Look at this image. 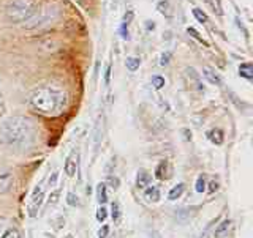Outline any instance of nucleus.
<instances>
[{
  "mask_svg": "<svg viewBox=\"0 0 253 238\" xmlns=\"http://www.w3.org/2000/svg\"><path fill=\"white\" fill-rule=\"evenodd\" d=\"M14 172L10 169H0V194H10L14 189Z\"/></svg>",
  "mask_w": 253,
  "mask_h": 238,
  "instance_id": "423d86ee",
  "label": "nucleus"
},
{
  "mask_svg": "<svg viewBox=\"0 0 253 238\" xmlns=\"http://www.w3.org/2000/svg\"><path fill=\"white\" fill-rule=\"evenodd\" d=\"M67 202H68V205H71V207H76V205H79V199H78V196L75 193H70L67 196Z\"/></svg>",
  "mask_w": 253,
  "mask_h": 238,
  "instance_id": "a878e982",
  "label": "nucleus"
},
{
  "mask_svg": "<svg viewBox=\"0 0 253 238\" xmlns=\"http://www.w3.org/2000/svg\"><path fill=\"white\" fill-rule=\"evenodd\" d=\"M166 168H168V163L166 161H163V163H160L158 164V168H157V170H155V177L158 178V180H165L166 178Z\"/></svg>",
  "mask_w": 253,
  "mask_h": 238,
  "instance_id": "6ab92c4d",
  "label": "nucleus"
},
{
  "mask_svg": "<svg viewBox=\"0 0 253 238\" xmlns=\"http://www.w3.org/2000/svg\"><path fill=\"white\" fill-rule=\"evenodd\" d=\"M97 196H98V202L100 204H106L108 202V191H106V185L100 183L97 186Z\"/></svg>",
  "mask_w": 253,
  "mask_h": 238,
  "instance_id": "a211bd4d",
  "label": "nucleus"
},
{
  "mask_svg": "<svg viewBox=\"0 0 253 238\" xmlns=\"http://www.w3.org/2000/svg\"><path fill=\"white\" fill-rule=\"evenodd\" d=\"M0 238H22V237H21L18 229L13 227V229H8V231H5V234L0 237Z\"/></svg>",
  "mask_w": 253,
  "mask_h": 238,
  "instance_id": "4be33fe9",
  "label": "nucleus"
},
{
  "mask_svg": "<svg viewBox=\"0 0 253 238\" xmlns=\"http://www.w3.org/2000/svg\"><path fill=\"white\" fill-rule=\"evenodd\" d=\"M109 81H111V67H108V68H106V74H105V84L108 85V84H109Z\"/></svg>",
  "mask_w": 253,
  "mask_h": 238,
  "instance_id": "473e14b6",
  "label": "nucleus"
},
{
  "mask_svg": "<svg viewBox=\"0 0 253 238\" xmlns=\"http://www.w3.org/2000/svg\"><path fill=\"white\" fill-rule=\"evenodd\" d=\"M43 201H44V188H43V185H38L34 189V193H32V199L29 204V216L30 218H35L38 215V210L43 205Z\"/></svg>",
  "mask_w": 253,
  "mask_h": 238,
  "instance_id": "39448f33",
  "label": "nucleus"
},
{
  "mask_svg": "<svg viewBox=\"0 0 253 238\" xmlns=\"http://www.w3.org/2000/svg\"><path fill=\"white\" fill-rule=\"evenodd\" d=\"M188 34H192V35H195V38H198V39H201V36H200V34L195 30V29H188Z\"/></svg>",
  "mask_w": 253,
  "mask_h": 238,
  "instance_id": "72a5a7b5",
  "label": "nucleus"
},
{
  "mask_svg": "<svg viewBox=\"0 0 253 238\" xmlns=\"http://www.w3.org/2000/svg\"><path fill=\"white\" fill-rule=\"evenodd\" d=\"M144 197L149 202H158L160 201V189H158L157 186H147Z\"/></svg>",
  "mask_w": 253,
  "mask_h": 238,
  "instance_id": "9b49d317",
  "label": "nucleus"
},
{
  "mask_svg": "<svg viewBox=\"0 0 253 238\" xmlns=\"http://www.w3.org/2000/svg\"><path fill=\"white\" fill-rule=\"evenodd\" d=\"M3 224H5V219H0V231H2V227H3Z\"/></svg>",
  "mask_w": 253,
  "mask_h": 238,
  "instance_id": "f704fd0d",
  "label": "nucleus"
},
{
  "mask_svg": "<svg viewBox=\"0 0 253 238\" xmlns=\"http://www.w3.org/2000/svg\"><path fill=\"white\" fill-rule=\"evenodd\" d=\"M184 191H185V185L184 183H179V185H176L174 188H171V191L168 194V199L169 201H177L179 197L184 194Z\"/></svg>",
  "mask_w": 253,
  "mask_h": 238,
  "instance_id": "ddd939ff",
  "label": "nucleus"
},
{
  "mask_svg": "<svg viewBox=\"0 0 253 238\" xmlns=\"http://www.w3.org/2000/svg\"><path fill=\"white\" fill-rule=\"evenodd\" d=\"M60 10L57 5H46L42 10L37 11L32 18L26 22L27 29H35L38 26H44V24H51L59 18Z\"/></svg>",
  "mask_w": 253,
  "mask_h": 238,
  "instance_id": "20e7f679",
  "label": "nucleus"
},
{
  "mask_svg": "<svg viewBox=\"0 0 253 238\" xmlns=\"http://www.w3.org/2000/svg\"><path fill=\"white\" fill-rule=\"evenodd\" d=\"M195 189H196V193H203V191H206V178H204V175H200V177L196 178Z\"/></svg>",
  "mask_w": 253,
  "mask_h": 238,
  "instance_id": "412c9836",
  "label": "nucleus"
},
{
  "mask_svg": "<svg viewBox=\"0 0 253 238\" xmlns=\"http://www.w3.org/2000/svg\"><path fill=\"white\" fill-rule=\"evenodd\" d=\"M125 67L130 71H136L141 67V59L139 57H126L125 59Z\"/></svg>",
  "mask_w": 253,
  "mask_h": 238,
  "instance_id": "f3484780",
  "label": "nucleus"
},
{
  "mask_svg": "<svg viewBox=\"0 0 253 238\" xmlns=\"http://www.w3.org/2000/svg\"><path fill=\"white\" fill-rule=\"evenodd\" d=\"M150 180H152V175L144 170V169H141L138 170V177H136V188L138 189H146L150 183Z\"/></svg>",
  "mask_w": 253,
  "mask_h": 238,
  "instance_id": "6e6552de",
  "label": "nucleus"
},
{
  "mask_svg": "<svg viewBox=\"0 0 253 238\" xmlns=\"http://www.w3.org/2000/svg\"><path fill=\"white\" fill-rule=\"evenodd\" d=\"M165 77H162V76H154L152 77V85L155 87L157 90H160V89H163L165 87Z\"/></svg>",
  "mask_w": 253,
  "mask_h": 238,
  "instance_id": "5701e85b",
  "label": "nucleus"
},
{
  "mask_svg": "<svg viewBox=\"0 0 253 238\" xmlns=\"http://www.w3.org/2000/svg\"><path fill=\"white\" fill-rule=\"evenodd\" d=\"M239 74L245 79H252L253 77V68H252V63L247 62V63H242L239 67Z\"/></svg>",
  "mask_w": 253,
  "mask_h": 238,
  "instance_id": "2eb2a0df",
  "label": "nucleus"
},
{
  "mask_svg": "<svg viewBox=\"0 0 253 238\" xmlns=\"http://www.w3.org/2000/svg\"><path fill=\"white\" fill-rule=\"evenodd\" d=\"M108 183H109V186H111V188L117 189V188H119V185H121V181H119V178H117V177H109V178H108Z\"/></svg>",
  "mask_w": 253,
  "mask_h": 238,
  "instance_id": "c85d7f7f",
  "label": "nucleus"
},
{
  "mask_svg": "<svg viewBox=\"0 0 253 238\" xmlns=\"http://www.w3.org/2000/svg\"><path fill=\"white\" fill-rule=\"evenodd\" d=\"M111 216H113L114 223H121L122 219V208H121V204L119 202H113V205H111Z\"/></svg>",
  "mask_w": 253,
  "mask_h": 238,
  "instance_id": "4468645a",
  "label": "nucleus"
},
{
  "mask_svg": "<svg viewBox=\"0 0 253 238\" xmlns=\"http://www.w3.org/2000/svg\"><path fill=\"white\" fill-rule=\"evenodd\" d=\"M29 101L37 112L47 117H57L68 106V95L55 87H43L32 93Z\"/></svg>",
  "mask_w": 253,
  "mask_h": 238,
  "instance_id": "f03ea898",
  "label": "nucleus"
},
{
  "mask_svg": "<svg viewBox=\"0 0 253 238\" xmlns=\"http://www.w3.org/2000/svg\"><path fill=\"white\" fill-rule=\"evenodd\" d=\"M157 8H158V11H160L162 14H165V16H171V8H169V3L166 2V0H162V2H158Z\"/></svg>",
  "mask_w": 253,
  "mask_h": 238,
  "instance_id": "aec40b11",
  "label": "nucleus"
},
{
  "mask_svg": "<svg viewBox=\"0 0 253 238\" xmlns=\"http://www.w3.org/2000/svg\"><path fill=\"white\" fill-rule=\"evenodd\" d=\"M193 16H195V18L198 19V21H200V22H208V16H206V13H203L201 10H200V8H195V10H193Z\"/></svg>",
  "mask_w": 253,
  "mask_h": 238,
  "instance_id": "b1692460",
  "label": "nucleus"
},
{
  "mask_svg": "<svg viewBox=\"0 0 253 238\" xmlns=\"http://www.w3.org/2000/svg\"><path fill=\"white\" fill-rule=\"evenodd\" d=\"M57 180H59V172H54L52 175L49 177V180H47V188H55V185H57Z\"/></svg>",
  "mask_w": 253,
  "mask_h": 238,
  "instance_id": "bb28decb",
  "label": "nucleus"
},
{
  "mask_svg": "<svg viewBox=\"0 0 253 238\" xmlns=\"http://www.w3.org/2000/svg\"><path fill=\"white\" fill-rule=\"evenodd\" d=\"M59 191H52L51 193V196H49V204L51 205H54V204H57V199H59Z\"/></svg>",
  "mask_w": 253,
  "mask_h": 238,
  "instance_id": "c756f323",
  "label": "nucleus"
},
{
  "mask_svg": "<svg viewBox=\"0 0 253 238\" xmlns=\"http://www.w3.org/2000/svg\"><path fill=\"white\" fill-rule=\"evenodd\" d=\"M203 76L208 79L211 84H213V85H220L221 84V79H220L218 73H217L215 69L209 68V67H204L203 68Z\"/></svg>",
  "mask_w": 253,
  "mask_h": 238,
  "instance_id": "1a4fd4ad",
  "label": "nucleus"
},
{
  "mask_svg": "<svg viewBox=\"0 0 253 238\" xmlns=\"http://www.w3.org/2000/svg\"><path fill=\"white\" fill-rule=\"evenodd\" d=\"M217 189H218V183H217V181H211V183H209V193L213 194V193L217 191Z\"/></svg>",
  "mask_w": 253,
  "mask_h": 238,
  "instance_id": "7c9ffc66",
  "label": "nucleus"
},
{
  "mask_svg": "<svg viewBox=\"0 0 253 238\" xmlns=\"http://www.w3.org/2000/svg\"><path fill=\"white\" fill-rule=\"evenodd\" d=\"M65 173L68 177H75L76 175V170H78V166H76V161H75V155L71 153L68 158H67V161H65Z\"/></svg>",
  "mask_w": 253,
  "mask_h": 238,
  "instance_id": "9d476101",
  "label": "nucleus"
},
{
  "mask_svg": "<svg viewBox=\"0 0 253 238\" xmlns=\"http://www.w3.org/2000/svg\"><path fill=\"white\" fill-rule=\"evenodd\" d=\"M185 76H187L188 82H190V87L193 85L196 90H203L204 89V85L201 84V76L198 74L193 68H185Z\"/></svg>",
  "mask_w": 253,
  "mask_h": 238,
  "instance_id": "0eeeda50",
  "label": "nucleus"
},
{
  "mask_svg": "<svg viewBox=\"0 0 253 238\" xmlns=\"http://www.w3.org/2000/svg\"><path fill=\"white\" fill-rule=\"evenodd\" d=\"M35 123L27 117H8L0 126V139L14 148H29L35 140Z\"/></svg>",
  "mask_w": 253,
  "mask_h": 238,
  "instance_id": "f257e3e1",
  "label": "nucleus"
},
{
  "mask_svg": "<svg viewBox=\"0 0 253 238\" xmlns=\"http://www.w3.org/2000/svg\"><path fill=\"white\" fill-rule=\"evenodd\" d=\"M208 137L211 139V142H213V144L220 145L221 142H223V133H221L220 130H211L208 133Z\"/></svg>",
  "mask_w": 253,
  "mask_h": 238,
  "instance_id": "dca6fc26",
  "label": "nucleus"
},
{
  "mask_svg": "<svg viewBox=\"0 0 253 238\" xmlns=\"http://www.w3.org/2000/svg\"><path fill=\"white\" fill-rule=\"evenodd\" d=\"M169 60H171V52L166 51V52L162 54V57H160V65L162 67H166L169 63Z\"/></svg>",
  "mask_w": 253,
  "mask_h": 238,
  "instance_id": "cd10ccee",
  "label": "nucleus"
},
{
  "mask_svg": "<svg viewBox=\"0 0 253 238\" xmlns=\"http://www.w3.org/2000/svg\"><path fill=\"white\" fill-rule=\"evenodd\" d=\"M229 227H231V221L229 219H223L221 223L217 226L215 229V232H213V235H215V238H221V237H225L229 231Z\"/></svg>",
  "mask_w": 253,
  "mask_h": 238,
  "instance_id": "f8f14e48",
  "label": "nucleus"
},
{
  "mask_svg": "<svg viewBox=\"0 0 253 238\" xmlns=\"http://www.w3.org/2000/svg\"><path fill=\"white\" fill-rule=\"evenodd\" d=\"M106 216H108V210L105 207H100L97 210V221H98V223H103V221L106 219Z\"/></svg>",
  "mask_w": 253,
  "mask_h": 238,
  "instance_id": "393cba45",
  "label": "nucleus"
},
{
  "mask_svg": "<svg viewBox=\"0 0 253 238\" xmlns=\"http://www.w3.org/2000/svg\"><path fill=\"white\" fill-rule=\"evenodd\" d=\"M108 232H109V227L108 226H103V229L98 232V238H106Z\"/></svg>",
  "mask_w": 253,
  "mask_h": 238,
  "instance_id": "2f4dec72",
  "label": "nucleus"
},
{
  "mask_svg": "<svg viewBox=\"0 0 253 238\" xmlns=\"http://www.w3.org/2000/svg\"><path fill=\"white\" fill-rule=\"evenodd\" d=\"M38 11V0H8L5 5L6 19L13 24L27 22Z\"/></svg>",
  "mask_w": 253,
  "mask_h": 238,
  "instance_id": "7ed1b4c3",
  "label": "nucleus"
}]
</instances>
